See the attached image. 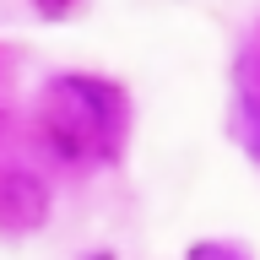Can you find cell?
Returning a JSON list of instances; mask_svg holds the SVG:
<instances>
[{
  "instance_id": "obj_2",
  "label": "cell",
  "mask_w": 260,
  "mask_h": 260,
  "mask_svg": "<svg viewBox=\"0 0 260 260\" xmlns=\"http://www.w3.org/2000/svg\"><path fill=\"white\" fill-rule=\"evenodd\" d=\"M49 217V184L27 168H0V228L27 233Z\"/></svg>"
},
{
  "instance_id": "obj_1",
  "label": "cell",
  "mask_w": 260,
  "mask_h": 260,
  "mask_svg": "<svg viewBox=\"0 0 260 260\" xmlns=\"http://www.w3.org/2000/svg\"><path fill=\"white\" fill-rule=\"evenodd\" d=\"M49 146L71 162L103 157L119 136V98L103 87V81H81V76H60L44 98V114H38Z\"/></svg>"
}]
</instances>
